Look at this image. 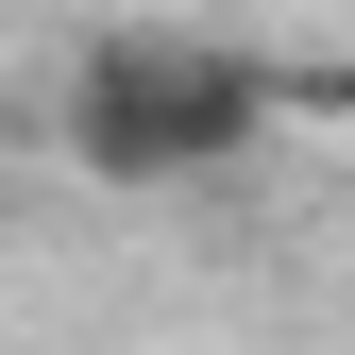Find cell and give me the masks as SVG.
I'll return each instance as SVG.
<instances>
[{
	"label": "cell",
	"mask_w": 355,
	"mask_h": 355,
	"mask_svg": "<svg viewBox=\"0 0 355 355\" xmlns=\"http://www.w3.org/2000/svg\"><path fill=\"white\" fill-rule=\"evenodd\" d=\"M288 102H338V119H355V68H288Z\"/></svg>",
	"instance_id": "cell-2"
},
{
	"label": "cell",
	"mask_w": 355,
	"mask_h": 355,
	"mask_svg": "<svg viewBox=\"0 0 355 355\" xmlns=\"http://www.w3.org/2000/svg\"><path fill=\"white\" fill-rule=\"evenodd\" d=\"M271 119H288V68L220 51V34H102L68 68V169H102V187H203Z\"/></svg>",
	"instance_id": "cell-1"
}]
</instances>
